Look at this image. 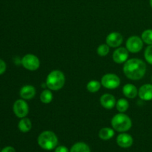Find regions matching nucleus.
Masks as SVG:
<instances>
[{
	"label": "nucleus",
	"mask_w": 152,
	"mask_h": 152,
	"mask_svg": "<svg viewBox=\"0 0 152 152\" xmlns=\"http://www.w3.org/2000/svg\"><path fill=\"white\" fill-rule=\"evenodd\" d=\"M150 5H151V7L152 8V0H150Z\"/></svg>",
	"instance_id": "cd10ccee"
},
{
	"label": "nucleus",
	"mask_w": 152,
	"mask_h": 152,
	"mask_svg": "<svg viewBox=\"0 0 152 152\" xmlns=\"http://www.w3.org/2000/svg\"><path fill=\"white\" fill-rule=\"evenodd\" d=\"M151 80H152V79H151Z\"/></svg>",
	"instance_id": "c85d7f7f"
},
{
	"label": "nucleus",
	"mask_w": 152,
	"mask_h": 152,
	"mask_svg": "<svg viewBox=\"0 0 152 152\" xmlns=\"http://www.w3.org/2000/svg\"><path fill=\"white\" fill-rule=\"evenodd\" d=\"M114 135V132L110 128H103L99 132V137L103 140H108L112 138Z\"/></svg>",
	"instance_id": "f3484780"
},
{
	"label": "nucleus",
	"mask_w": 152,
	"mask_h": 152,
	"mask_svg": "<svg viewBox=\"0 0 152 152\" xmlns=\"http://www.w3.org/2000/svg\"><path fill=\"white\" fill-rule=\"evenodd\" d=\"M70 152H91L90 148L85 142H77L71 148Z\"/></svg>",
	"instance_id": "a211bd4d"
},
{
	"label": "nucleus",
	"mask_w": 152,
	"mask_h": 152,
	"mask_svg": "<svg viewBox=\"0 0 152 152\" xmlns=\"http://www.w3.org/2000/svg\"><path fill=\"white\" fill-rule=\"evenodd\" d=\"M100 86V83L97 80H91L87 84V90L91 93H95L99 90Z\"/></svg>",
	"instance_id": "412c9836"
},
{
	"label": "nucleus",
	"mask_w": 152,
	"mask_h": 152,
	"mask_svg": "<svg viewBox=\"0 0 152 152\" xmlns=\"http://www.w3.org/2000/svg\"><path fill=\"white\" fill-rule=\"evenodd\" d=\"M123 41V37L120 33L113 32L108 35L106 38V43L108 46L112 48H117L121 45Z\"/></svg>",
	"instance_id": "1a4fd4ad"
},
{
	"label": "nucleus",
	"mask_w": 152,
	"mask_h": 152,
	"mask_svg": "<svg viewBox=\"0 0 152 152\" xmlns=\"http://www.w3.org/2000/svg\"><path fill=\"white\" fill-rule=\"evenodd\" d=\"M117 109L120 111V113H123L128 110L129 107V103L126 99L121 98L118 100V102L116 103Z\"/></svg>",
	"instance_id": "6ab92c4d"
},
{
	"label": "nucleus",
	"mask_w": 152,
	"mask_h": 152,
	"mask_svg": "<svg viewBox=\"0 0 152 152\" xmlns=\"http://www.w3.org/2000/svg\"><path fill=\"white\" fill-rule=\"evenodd\" d=\"M123 72L130 80H140L145 76L146 72V65L141 59H129L123 66Z\"/></svg>",
	"instance_id": "f257e3e1"
},
{
	"label": "nucleus",
	"mask_w": 152,
	"mask_h": 152,
	"mask_svg": "<svg viewBox=\"0 0 152 152\" xmlns=\"http://www.w3.org/2000/svg\"><path fill=\"white\" fill-rule=\"evenodd\" d=\"M100 103L103 108L106 109H111L116 105L115 97L109 94H105L101 96Z\"/></svg>",
	"instance_id": "ddd939ff"
},
{
	"label": "nucleus",
	"mask_w": 152,
	"mask_h": 152,
	"mask_svg": "<svg viewBox=\"0 0 152 152\" xmlns=\"http://www.w3.org/2000/svg\"><path fill=\"white\" fill-rule=\"evenodd\" d=\"M53 99V95L50 91L49 90H45L42 92L41 95H40V100L43 102V103H50Z\"/></svg>",
	"instance_id": "aec40b11"
},
{
	"label": "nucleus",
	"mask_w": 152,
	"mask_h": 152,
	"mask_svg": "<svg viewBox=\"0 0 152 152\" xmlns=\"http://www.w3.org/2000/svg\"><path fill=\"white\" fill-rule=\"evenodd\" d=\"M123 94L128 98L130 99H134L137 95V89L136 86L132 84H126L124 87L123 88Z\"/></svg>",
	"instance_id": "2eb2a0df"
},
{
	"label": "nucleus",
	"mask_w": 152,
	"mask_h": 152,
	"mask_svg": "<svg viewBox=\"0 0 152 152\" xmlns=\"http://www.w3.org/2000/svg\"><path fill=\"white\" fill-rule=\"evenodd\" d=\"M65 78L63 73L59 70L51 71L46 79V86L53 91L60 90L65 85Z\"/></svg>",
	"instance_id": "f03ea898"
},
{
	"label": "nucleus",
	"mask_w": 152,
	"mask_h": 152,
	"mask_svg": "<svg viewBox=\"0 0 152 152\" xmlns=\"http://www.w3.org/2000/svg\"><path fill=\"white\" fill-rule=\"evenodd\" d=\"M102 85L108 89H115L120 86V79L114 74H107L102 77Z\"/></svg>",
	"instance_id": "423d86ee"
},
{
	"label": "nucleus",
	"mask_w": 152,
	"mask_h": 152,
	"mask_svg": "<svg viewBox=\"0 0 152 152\" xmlns=\"http://www.w3.org/2000/svg\"><path fill=\"white\" fill-rule=\"evenodd\" d=\"M142 39L146 44L151 45H152V30L148 29L143 31L142 34Z\"/></svg>",
	"instance_id": "4be33fe9"
},
{
	"label": "nucleus",
	"mask_w": 152,
	"mask_h": 152,
	"mask_svg": "<svg viewBox=\"0 0 152 152\" xmlns=\"http://www.w3.org/2000/svg\"><path fill=\"white\" fill-rule=\"evenodd\" d=\"M0 152H1V151H0Z\"/></svg>",
	"instance_id": "c756f323"
},
{
	"label": "nucleus",
	"mask_w": 152,
	"mask_h": 152,
	"mask_svg": "<svg viewBox=\"0 0 152 152\" xmlns=\"http://www.w3.org/2000/svg\"><path fill=\"white\" fill-rule=\"evenodd\" d=\"M111 126L113 129L119 132H127L132 126V120L126 114L120 113L113 117L111 120Z\"/></svg>",
	"instance_id": "20e7f679"
},
{
	"label": "nucleus",
	"mask_w": 152,
	"mask_h": 152,
	"mask_svg": "<svg viewBox=\"0 0 152 152\" xmlns=\"http://www.w3.org/2000/svg\"><path fill=\"white\" fill-rule=\"evenodd\" d=\"M38 144L43 149L50 151L57 146L58 138L53 132L45 131L40 134L39 136Z\"/></svg>",
	"instance_id": "7ed1b4c3"
},
{
	"label": "nucleus",
	"mask_w": 152,
	"mask_h": 152,
	"mask_svg": "<svg viewBox=\"0 0 152 152\" xmlns=\"http://www.w3.org/2000/svg\"><path fill=\"white\" fill-rule=\"evenodd\" d=\"M1 152H16V150L12 146H7L4 147L2 150H1Z\"/></svg>",
	"instance_id": "bb28decb"
},
{
	"label": "nucleus",
	"mask_w": 152,
	"mask_h": 152,
	"mask_svg": "<svg viewBox=\"0 0 152 152\" xmlns=\"http://www.w3.org/2000/svg\"><path fill=\"white\" fill-rule=\"evenodd\" d=\"M55 152H70L69 150L68 149V148H66L65 146L63 145H60V146H58L57 148L55 150Z\"/></svg>",
	"instance_id": "a878e982"
},
{
	"label": "nucleus",
	"mask_w": 152,
	"mask_h": 152,
	"mask_svg": "<svg viewBox=\"0 0 152 152\" xmlns=\"http://www.w3.org/2000/svg\"><path fill=\"white\" fill-rule=\"evenodd\" d=\"M13 112L15 115L19 118H24L26 117L29 112L28 103L23 99H18L14 102L13 106Z\"/></svg>",
	"instance_id": "0eeeda50"
},
{
	"label": "nucleus",
	"mask_w": 152,
	"mask_h": 152,
	"mask_svg": "<svg viewBox=\"0 0 152 152\" xmlns=\"http://www.w3.org/2000/svg\"><path fill=\"white\" fill-rule=\"evenodd\" d=\"M19 94L22 99H31L35 96L36 89L34 86L27 85V86L22 87V88L20 89Z\"/></svg>",
	"instance_id": "4468645a"
},
{
	"label": "nucleus",
	"mask_w": 152,
	"mask_h": 152,
	"mask_svg": "<svg viewBox=\"0 0 152 152\" xmlns=\"http://www.w3.org/2000/svg\"><path fill=\"white\" fill-rule=\"evenodd\" d=\"M143 46L142 39L137 36H133L128 39L126 42V48L129 52L132 53H138L140 51Z\"/></svg>",
	"instance_id": "6e6552de"
},
{
	"label": "nucleus",
	"mask_w": 152,
	"mask_h": 152,
	"mask_svg": "<svg viewBox=\"0 0 152 152\" xmlns=\"http://www.w3.org/2000/svg\"><path fill=\"white\" fill-rule=\"evenodd\" d=\"M22 65L27 70L33 71L39 68L40 62L39 58L35 55L27 54L22 58Z\"/></svg>",
	"instance_id": "39448f33"
},
{
	"label": "nucleus",
	"mask_w": 152,
	"mask_h": 152,
	"mask_svg": "<svg viewBox=\"0 0 152 152\" xmlns=\"http://www.w3.org/2000/svg\"><path fill=\"white\" fill-rule=\"evenodd\" d=\"M31 127H32L31 121L26 117L22 118V120L19 122V124H18V128H19V131L23 133H27L29 132L31 129Z\"/></svg>",
	"instance_id": "dca6fc26"
},
{
	"label": "nucleus",
	"mask_w": 152,
	"mask_h": 152,
	"mask_svg": "<svg viewBox=\"0 0 152 152\" xmlns=\"http://www.w3.org/2000/svg\"><path fill=\"white\" fill-rule=\"evenodd\" d=\"M109 46L106 44H102L98 47L97 53L101 56H105L109 53Z\"/></svg>",
	"instance_id": "5701e85b"
},
{
	"label": "nucleus",
	"mask_w": 152,
	"mask_h": 152,
	"mask_svg": "<svg viewBox=\"0 0 152 152\" xmlns=\"http://www.w3.org/2000/svg\"><path fill=\"white\" fill-rule=\"evenodd\" d=\"M6 68H7V66H6V63L4 62V61L0 59V75L5 72Z\"/></svg>",
	"instance_id": "393cba45"
},
{
	"label": "nucleus",
	"mask_w": 152,
	"mask_h": 152,
	"mask_svg": "<svg viewBox=\"0 0 152 152\" xmlns=\"http://www.w3.org/2000/svg\"><path fill=\"white\" fill-rule=\"evenodd\" d=\"M129 52L125 48H118L113 53V59L116 63H123L129 58Z\"/></svg>",
	"instance_id": "9d476101"
},
{
	"label": "nucleus",
	"mask_w": 152,
	"mask_h": 152,
	"mask_svg": "<svg viewBox=\"0 0 152 152\" xmlns=\"http://www.w3.org/2000/svg\"><path fill=\"white\" fill-rule=\"evenodd\" d=\"M145 59L149 64L152 65V45L148 46L145 50Z\"/></svg>",
	"instance_id": "b1692460"
},
{
	"label": "nucleus",
	"mask_w": 152,
	"mask_h": 152,
	"mask_svg": "<svg viewBox=\"0 0 152 152\" xmlns=\"http://www.w3.org/2000/svg\"><path fill=\"white\" fill-rule=\"evenodd\" d=\"M140 98L142 100L150 101L152 99V85L145 84L141 86L138 91Z\"/></svg>",
	"instance_id": "9b49d317"
},
{
	"label": "nucleus",
	"mask_w": 152,
	"mask_h": 152,
	"mask_svg": "<svg viewBox=\"0 0 152 152\" xmlns=\"http://www.w3.org/2000/svg\"><path fill=\"white\" fill-rule=\"evenodd\" d=\"M117 143L121 148H129L133 144V138L128 134H120L117 137Z\"/></svg>",
	"instance_id": "f8f14e48"
}]
</instances>
